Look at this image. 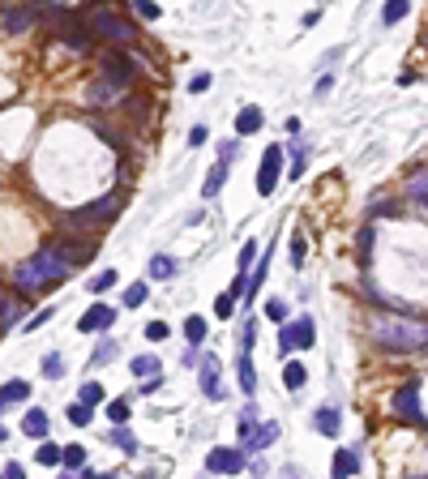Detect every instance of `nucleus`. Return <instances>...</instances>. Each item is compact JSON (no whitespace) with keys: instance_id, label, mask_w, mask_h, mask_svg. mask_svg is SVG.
Segmentation results:
<instances>
[{"instance_id":"1","label":"nucleus","mask_w":428,"mask_h":479,"mask_svg":"<svg viewBox=\"0 0 428 479\" xmlns=\"http://www.w3.org/2000/svg\"><path fill=\"white\" fill-rule=\"evenodd\" d=\"M69 270H73L69 253H64V248H56V244H47V248H39L30 261H21V266H17L13 283H17L26 296H39V291H47L51 283H64V278H69Z\"/></svg>"},{"instance_id":"2","label":"nucleus","mask_w":428,"mask_h":479,"mask_svg":"<svg viewBox=\"0 0 428 479\" xmlns=\"http://www.w3.org/2000/svg\"><path fill=\"white\" fill-rule=\"evenodd\" d=\"M373 343L386 351H428V326L407 317H386L373 321Z\"/></svg>"},{"instance_id":"3","label":"nucleus","mask_w":428,"mask_h":479,"mask_svg":"<svg viewBox=\"0 0 428 479\" xmlns=\"http://www.w3.org/2000/svg\"><path fill=\"white\" fill-rule=\"evenodd\" d=\"M86 30H90V34H103V39H111V43H133V39L141 34L129 17H120V13H111V9H94V13L86 17Z\"/></svg>"},{"instance_id":"4","label":"nucleus","mask_w":428,"mask_h":479,"mask_svg":"<svg viewBox=\"0 0 428 479\" xmlns=\"http://www.w3.org/2000/svg\"><path fill=\"white\" fill-rule=\"evenodd\" d=\"M116 214H120V197H116V193H107V197L90 201L86 210H73L64 223H69V227H99V223H111Z\"/></svg>"},{"instance_id":"5","label":"nucleus","mask_w":428,"mask_h":479,"mask_svg":"<svg viewBox=\"0 0 428 479\" xmlns=\"http://www.w3.org/2000/svg\"><path fill=\"white\" fill-rule=\"evenodd\" d=\"M390 411H394L399 420H407V424H424V411H420V381H416V377H412V381H403V385L394 390Z\"/></svg>"},{"instance_id":"6","label":"nucleus","mask_w":428,"mask_h":479,"mask_svg":"<svg viewBox=\"0 0 428 479\" xmlns=\"http://www.w3.org/2000/svg\"><path fill=\"white\" fill-rule=\"evenodd\" d=\"M313 338H317V326H313V317L283 321V330H279V347H283V351H309V347H313Z\"/></svg>"},{"instance_id":"7","label":"nucleus","mask_w":428,"mask_h":479,"mask_svg":"<svg viewBox=\"0 0 428 479\" xmlns=\"http://www.w3.org/2000/svg\"><path fill=\"white\" fill-rule=\"evenodd\" d=\"M124 90H129V81H120V77H111V73H99V77L86 86V103H90V107H107V103H116Z\"/></svg>"},{"instance_id":"8","label":"nucleus","mask_w":428,"mask_h":479,"mask_svg":"<svg viewBox=\"0 0 428 479\" xmlns=\"http://www.w3.org/2000/svg\"><path fill=\"white\" fill-rule=\"evenodd\" d=\"M279 176H283V150H279V146H266V154H262V171H257V193L270 197L274 184H279Z\"/></svg>"},{"instance_id":"9","label":"nucleus","mask_w":428,"mask_h":479,"mask_svg":"<svg viewBox=\"0 0 428 479\" xmlns=\"http://www.w3.org/2000/svg\"><path fill=\"white\" fill-rule=\"evenodd\" d=\"M244 467H249V454L244 450H214L206 458V471H214V475H240Z\"/></svg>"},{"instance_id":"10","label":"nucleus","mask_w":428,"mask_h":479,"mask_svg":"<svg viewBox=\"0 0 428 479\" xmlns=\"http://www.w3.org/2000/svg\"><path fill=\"white\" fill-rule=\"evenodd\" d=\"M30 26H34V9H4L0 13V30L4 34H21Z\"/></svg>"},{"instance_id":"11","label":"nucleus","mask_w":428,"mask_h":479,"mask_svg":"<svg viewBox=\"0 0 428 479\" xmlns=\"http://www.w3.org/2000/svg\"><path fill=\"white\" fill-rule=\"evenodd\" d=\"M111 321H116V308L99 304V308H90V313H86V317L77 321V330H81V334H94V330H107Z\"/></svg>"},{"instance_id":"12","label":"nucleus","mask_w":428,"mask_h":479,"mask_svg":"<svg viewBox=\"0 0 428 479\" xmlns=\"http://www.w3.org/2000/svg\"><path fill=\"white\" fill-rule=\"evenodd\" d=\"M201 394H206V398H223V385H219V360H214V356L201 360Z\"/></svg>"},{"instance_id":"13","label":"nucleus","mask_w":428,"mask_h":479,"mask_svg":"<svg viewBox=\"0 0 428 479\" xmlns=\"http://www.w3.org/2000/svg\"><path fill=\"white\" fill-rule=\"evenodd\" d=\"M103 73H111L120 81H133V60L120 56V51H103Z\"/></svg>"},{"instance_id":"14","label":"nucleus","mask_w":428,"mask_h":479,"mask_svg":"<svg viewBox=\"0 0 428 479\" xmlns=\"http://www.w3.org/2000/svg\"><path fill=\"white\" fill-rule=\"evenodd\" d=\"M21 321V300L17 296H9V291H0V334L4 330H13Z\"/></svg>"},{"instance_id":"15","label":"nucleus","mask_w":428,"mask_h":479,"mask_svg":"<svg viewBox=\"0 0 428 479\" xmlns=\"http://www.w3.org/2000/svg\"><path fill=\"white\" fill-rule=\"evenodd\" d=\"M262 124H266L262 107H240V116H236V133H240V137H253Z\"/></svg>"},{"instance_id":"16","label":"nucleus","mask_w":428,"mask_h":479,"mask_svg":"<svg viewBox=\"0 0 428 479\" xmlns=\"http://www.w3.org/2000/svg\"><path fill=\"white\" fill-rule=\"evenodd\" d=\"M236 373H240V390H244V394H253V390H257V377H253V347H240Z\"/></svg>"},{"instance_id":"17","label":"nucleus","mask_w":428,"mask_h":479,"mask_svg":"<svg viewBox=\"0 0 428 479\" xmlns=\"http://www.w3.org/2000/svg\"><path fill=\"white\" fill-rule=\"evenodd\" d=\"M313 428H317L322 437H339V428H343V420H339V411H334V407H322V411L313 415Z\"/></svg>"},{"instance_id":"18","label":"nucleus","mask_w":428,"mask_h":479,"mask_svg":"<svg viewBox=\"0 0 428 479\" xmlns=\"http://www.w3.org/2000/svg\"><path fill=\"white\" fill-rule=\"evenodd\" d=\"M223 180H227V158H219V163L210 167V176H206V184H201V197H206V201H210V197H219Z\"/></svg>"},{"instance_id":"19","label":"nucleus","mask_w":428,"mask_h":479,"mask_svg":"<svg viewBox=\"0 0 428 479\" xmlns=\"http://www.w3.org/2000/svg\"><path fill=\"white\" fill-rule=\"evenodd\" d=\"M407 197H412V206L428 210V171H416V176L407 180Z\"/></svg>"},{"instance_id":"20","label":"nucleus","mask_w":428,"mask_h":479,"mask_svg":"<svg viewBox=\"0 0 428 479\" xmlns=\"http://www.w3.org/2000/svg\"><path fill=\"white\" fill-rule=\"evenodd\" d=\"M176 270H180V266H176V257L159 253V257H150V270H146V274H150V278H159V283H167V278H171Z\"/></svg>"},{"instance_id":"21","label":"nucleus","mask_w":428,"mask_h":479,"mask_svg":"<svg viewBox=\"0 0 428 479\" xmlns=\"http://www.w3.org/2000/svg\"><path fill=\"white\" fill-rule=\"evenodd\" d=\"M407 13H412V0H386V9H382V26H399Z\"/></svg>"},{"instance_id":"22","label":"nucleus","mask_w":428,"mask_h":479,"mask_svg":"<svg viewBox=\"0 0 428 479\" xmlns=\"http://www.w3.org/2000/svg\"><path fill=\"white\" fill-rule=\"evenodd\" d=\"M274 441H279V424H257V433H253L249 450H270Z\"/></svg>"},{"instance_id":"23","label":"nucleus","mask_w":428,"mask_h":479,"mask_svg":"<svg viewBox=\"0 0 428 479\" xmlns=\"http://www.w3.org/2000/svg\"><path fill=\"white\" fill-rule=\"evenodd\" d=\"M60 467L64 471H86V450L81 445H64L60 450Z\"/></svg>"},{"instance_id":"24","label":"nucleus","mask_w":428,"mask_h":479,"mask_svg":"<svg viewBox=\"0 0 428 479\" xmlns=\"http://www.w3.org/2000/svg\"><path fill=\"white\" fill-rule=\"evenodd\" d=\"M356 471H360V458H356L352 450H339V454H334V475L343 479V475H356Z\"/></svg>"},{"instance_id":"25","label":"nucleus","mask_w":428,"mask_h":479,"mask_svg":"<svg viewBox=\"0 0 428 479\" xmlns=\"http://www.w3.org/2000/svg\"><path fill=\"white\" fill-rule=\"evenodd\" d=\"M159 368H163L159 356H137V360H133V377H146V381H150V377H159Z\"/></svg>"},{"instance_id":"26","label":"nucleus","mask_w":428,"mask_h":479,"mask_svg":"<svg viewBox=\"0 0 428 479\" xmlns=\"http://www.w3.org/2000/svg\"><path fill=\"white\" fill-rule=\"evenodd\" d=\"M21 428H26V437H47V415L43 411H26Z\"/></svg>"},{"instance_id":"27","label":"nucleus","mask_w":428,"mask_h":479,"mask_svg":"<svg viewBox=\"0 0 428 479\" xmlns=\"http://www.w3.org/2000/svg\"><path fill=\"white\" fill-rule=\"evenodd\" d=\"M253 433H257V411H253V407H244V411H240V445H244V450H249Z\"/></svg>"},{"instance_id":"28","label":"nucleus","mask_w":428,"mask_h":479,"mask_svg":"<svg viewBox=\"0 0 428 479\" xmlns=\"http://www.w3.org/2000/svg\"><path fill=\"white\" fill-rule=\"evenodd\" d=\"M90 30H81V26H73V30H64V47L69 51H90V39H86Z\"/></svg>"},{"instance_id":"29","label":"nucleus","mask_w":428,"mask_h":479,"mask_svg":"<svg viewBox=\"0 0 428 479\" xmlns=\"http://www.w3.org/2000/svg\"><path fill=\"white\" fill-rule=\"evenodd\" d=\"M26 394H30L26 381H9V385L0 390V403H4V407H9V403H26Z\"/></svg>"},{"instance_id":"30","label":"nucleus","mask_w":428,"mask_h":479,"mask_svg":"<svg viewBox=\"0 0 428 479\" xmlns=\"http://www.w3.org/2000/svg\"><path fill=\"white\" fill-rule=\"evenodd\" d=\"M304 381H309V373H304V364H287V368H283V385H287V390H300Z\"/></svg>"},{"instance_id":"31","label":"nucleus","mask_w":428,"mask_h":479,"mask_svg":"<svg viewBox=\"0 0 428 479\" xmlns=\"http://www.w3.org/2000/svg\"><path fill=\"white\" fill-rule=\"evenodd\" d=\"M184 338H189L193 347H201V338H206V321H201V317H189V321H184Z\"/></svg>"},{"instance_id":"32","label":"nucleus","mask_w":428,"mask_h":479,"mask_svg":"<svg viewBox=\"0 0 428 479\" xmlns=\"http://www.w3.org/2000/svg\"><path fill=\"white\" fill-rule=\"evenodd\" d=\"M146 296H150V291H146V283H133V287L124 291V308H137V304H146Z\"/></svg>"},{"instance_id":"33","label":"nucleus","mask_w":428,"mask_h":479,"mask_svg":"<svg viewBox=\"0 0 428 479\" xmlns=\"http://www.w3.org/2000/svg\"><path fill=\"white\" fill-rule=\"evenodd\" d=\"M262 313H266L270 321H279V326L287 321V304H283V300H266V304H262Z\"/></svg>"},{"instance_id":"34","label":"nucleus","mask_w":428,"mask_h":479,"mask_svg":"<svg viewBox=\"0 0 428 479\" xmlns=\"http://www.w3.org/2000/svg\"><path fill=\"white\" fill-rule=\"evenodd\" d=\"M69 420H73V424H77V428H86V424H90V420H94V415H90V407H86V403H81V398H77V403H73V407H69Z\"/></svg>"},{"instance_id":"35","label":"nucleus","mask_w":428,"mask_h":479,"mask_svg":"<svg viewBox=\"0 0 428 479\" xmlns=\"http://www.w3.org/2000/svg\"><path fill=\"white\" fill-rule=\"evenodd\" d=\"M253 261H257V244L249 240V244L240 248V274H244V278H249V270H253Z\"/></svg>"},{"instance_id":"36","label":"nucleus","mask_w":428,"mask_h":479,"mask_svg":"<svg viewBox=\"0 0 428 479\" xmlns=\"http://www.w3.org/2000/svg\"><path fill=\"white\" fill-rule=\"evenodd\" d=\"M111 287H116V270H103L90 278V291H111Z\"/></svg>"},{"instance_id":"37","label":"nucleus","mask_w":428,"mask_h":479,"mask_svg":"<svg viewBox=\"0 0 428 479\" xmlns=\"http://www.w3.org/2000/svg\"><path fill=\"white\" fill-rule=\"evenodd\" d=\"M90 360H94V364H111V360H116V343H107V338H103V343L94 347V356H90Z\"/></svg>"},{"instance_id":"38","label":"nucleus","mask_w":428,"mask_h":479,"mask_svg":"<svg viewBox=\"0 0 428 479\" xmlns=\"http://www.w3.org/2000/svg\"><path fill=\"white\" fill-rule=\"evenodd\" d=\"M133 9H137V13H141L146 21H159V17H163V9H159L154 0H133Z\"/></svg>"},{"instance_id":"39","label":"nucleus","mask_w":428,"mask_h":479,"mask_svg":"<svg viewBox=\"0 0 428 479\" xmlns=\"http://www.w3.org/2000/svg\"><path fill=\"white\" fill-rule=\"evenodd\" d=\"M81 403H86V407H94V403H103V385H99V381H90V385H81Z\"/></svg>"},{"instance_id":"40","label":"nucleus","mask_w":428,"mask_h":479,"mask_svg":"<svg viewBox=\"0 0 428 479\" xmlns=\"http://www.w3.org/2000/svg\"><path fill=\"white\" fill-rule=\"evenodd\" d=\"M304 167H309V154H304V146H296V163H292V171H287V176H292V180H300V176H304Z\"/></svg>"},{"instance_id":"41","label":"nucleus","mask_w":428,"mask_h":479,"mask_svg":"<svg viewBox=\"0 0 428 479\" xmlns=\"http://www.w3.org/2000/svg\"><path fill=\"white\" fill-rule=\"evenodd\" d=\"M214 313H219V317H232V313H236V296H232V291L219 296V300H214Z\"/></svg>"},{"instance_id":"42","label":"nucleus","mask_w":428,"mask_h":479,"mask_svg":"<svg viewBox=\"0 0 428 479\" xmlns=\"http://www.w3.org/2000/svg\"><path fill=\"white\" fill-rule=\"evenodd\" d=\"M107 415H111V424H124V420H129V403H124V398H116V403L107 407Z\"/></svg>"},{"instance_id":"43","label":"nucleus","mask_w":428,"mask_h":479,"mask_svg":"<svg viewBox=\"0 0 428 479\" xmlns=\"http://www.w3.org/2000/svg\"><path fill=\"white\" fill-rule=\"evenodd\" d=\"M111 445H120L124 454H133V450H137V441H133V437H129L124 428H116V433H111Z\"/></svg>"},{"instance_id":"44","label":"nucleus","mask_w":428,"mask_h":479,"mask_svg":"<svg viewBox=\"0 0 428 479\" xmlns=\"http://www.w3.org/2000/svg\"><path fill=\"white\" fill-rule=\"evenodd\" d=\"M39 463L43 467H60V450L56 445H39Z\"/></svg>"},{"instance_id":"45","label":"nucleus","mask_w":428,"mask_h":479,"mask_svg":"<svg viewBox=\"0 0 428 479\" xmlns=\"http://www.w3.org/2000/svg\"><path fill=\"white\" fill-rule=\"evenodd\" d=\"M43 373H47V377H60V373H64V360H60V356H47V360H43Z\"/></svg>"},{"instance_id":"46","label":"nucleus","mask_w":428,"mask_h":479,"mask_svg":"<svg viewBox=\"0 0 428 479\" xmlns=\"http://www.w3.org/2000/svg\"><path fill=\"white\" fill-rule=\"evenodd\" d=\"M189 90H193V94H201V90H210V73H197V77L189 81Z\"/></svg>"},{"instance_id":"47","label":"nucleus","mask_w":428,"mask_h":479,"mask_svg":"<svg viewBox=\"0 0 428 479\" xmlns=\"http://www.w3.org/2000/svg\"><path fill=\"white\" fill-rule=\"evenodd\" d=\"M146 338H154V343L167 338V326H163V321H150V326H146Z\"/></svg>"},{"instance_id":"48","label":"nucleus","mask_w":428,"mask_h":479,"mask_svg":"<svg viewBox=\"0 0 428 479\" xmlns=\"http://www.w3.org/2000/svg\"><path fill=\"white\" fill-rule=\"evenodd\" d=\"M206 137H210V133H206V124H197V128H193V133H189V146H201V141H206Z\"/></svg>"},{"instance_id":"49","label":"nucleus","mask_w":428,"mask_h":479,"mask_svg":"<svg viewBox=\"0 0 428 479\" xmlns=\"http://www.w3.org/2000/svg\"><path fill=\"white\" fill-rule=\"evenodd\" d=\"M236 150H240V141H223V146H219V158H227V163H232V154H236Z\"/></svg>"},{"instance_id":"50","label":"nucleus","mask_w":428,"mask_h":479,"mask_svg":"<svg viewBox=\"0 0 428 479\" xmlns=\"http://www.w3.org/2000/svg\"><path fill=\"white\" fill-rule=\"evenodd\" d=\"M292 261H296V266H304V244H300V236L292 240Z\"/></svg>"},{"instance_id":"51","label":"nucleus","mask_w":428,"mask_h":479,"mask_svg":"<svg viewBox=\"0 0 428 479\" xmlns=\"http://www.w3.org/2000/svg\"><path fill=\"white\" fill-rule=\"evenodd\" d=\"M330 90H334V77H322V81H317V99H326Z\"/></svg>"},{"instance_id":"52","label":"nucleus","mask_w":428,"mask_h":479,"mask_svg":"<svg viewBox=\"0 0 428 479\" xmlns=\"http://www.w3.org/2000/svg\"><path fill=\"white\" fill-rule=\"evenodd\" d=\"M47 321H51V308H43V313H39L34 321H26V326H30V330H39V326H47Z\"/></svg>"},{"instance_id":"53","label":"nucleus","mask_w":428,"mask_h":479,"mask_svg":"<svg viewBox=\"0 0 428 479\" xmlns=\"http://www.w3.org/2000/svg\"><path fill=\"white\" fill-rule=\"evenodd\" d=\"M4 441H9V428H4V424H0V445H4Z\"/></svg>"},{"instance_id":"54","label":"nucleus","mask_w":428,"mask_h":479,"mask_svg":"<svg viewBox=\"0 0 428 479\" xmlns=\"http://www.w3.org/2000/svg\"><path fill=\"white\" fill-rule=\"evenodd\" d=\"M0 411H4V403H0Z\"/></svg>"}]
</instances>
